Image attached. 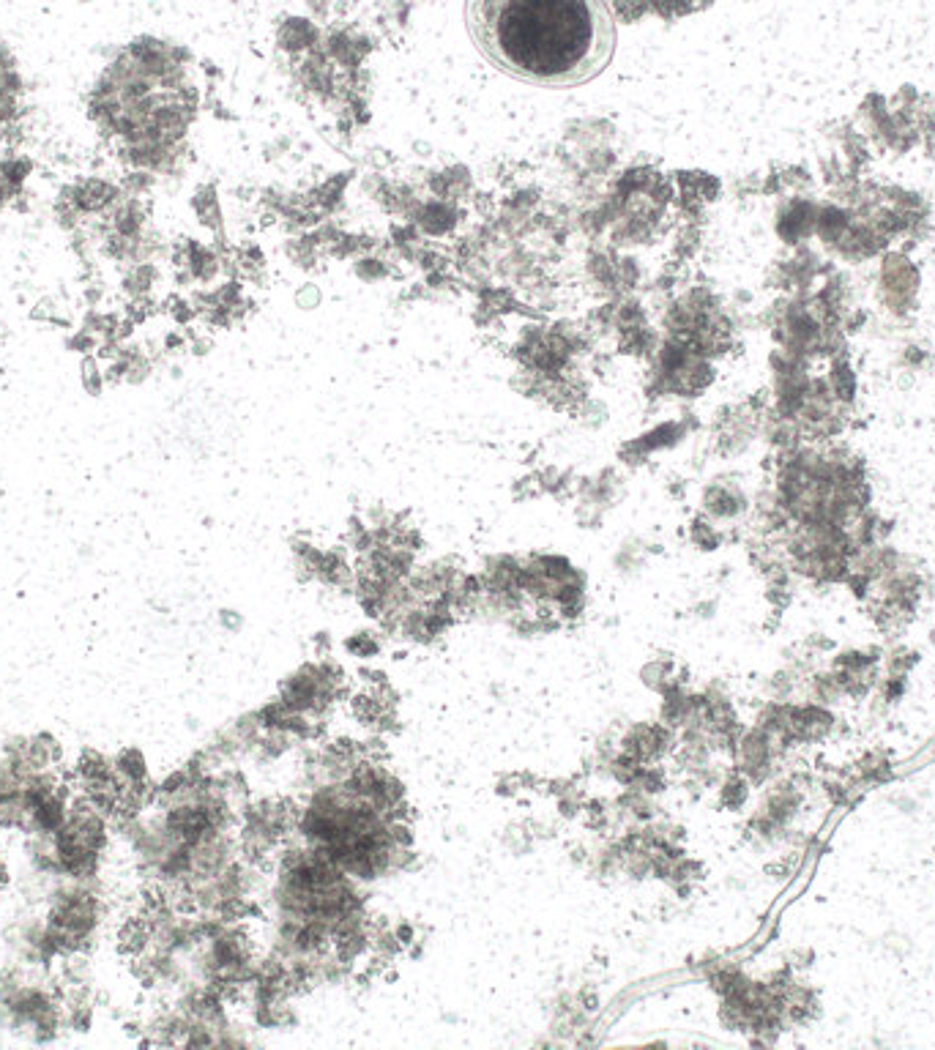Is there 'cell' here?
<instances>
[{"label":"cell","mask_w":935,"mask_h":1050,"mask_svg":"<svg viewBox=\"0 0 935 1050\" xmlns=\"http://www.w3.org/2000/svg\"><path fill=\"white\" fill-rule=\"evenodd\" d=\"M465 17L487 61L542 88L594 80L616 50L605 0H468Z\"/></svg>","instance_id":"cell-1"},{"label":"cell","mask_w":935,"mask_h":1050,"mask_svg":"<svg viewBox=\"0 0 935 1050\" xmlns=\"http://www.w3.org/2000/svg\"><path fill=\"white\" fill-rule=\"evenodd\" d=\"M113 818L74 793L63 824L44 837H25L31 870L44 884L55 881H102L113 845Z\"/></svg>","instance_id":"cell-2"},{"label":"cell","mask_w":935,"mask_h":1050,"mask_svg":"<svg viewBox=\"0 0 935 1050\" xmlns=\"http://www.w3.org/2000/svg\"><path fill=\"white\" fill-rule=\"evenodd\" d=\"M36 968H0V1026L22 1040L52 1042L72 1029L66 993L47 979L33 977Z\"/></svg>","instance_id":"cell-3"},{"label":"cell","mask_w":935,"mask_h":1050,"mask_svg":"<svg viewBox=\"0 0 935 1050\" xmlns=\"http://www.w3.org/2000/svg\"><path fill=\"white\" fill-rule=\"evenodd\" d=\"M42 900V925L58 949L61 963L69 958H83L96 947L107 925V900L102 895V881H55L47 884Z\"/></svg>","instance_id":"cell-4"},{"label":"cell","mask_w":935,"mask_h":1050,"mask_svg":"<svg viewBox=\"0 0 935 1050\" xmlns=\"http://www.w3.org/2000/svg\"><path fill=\"white\" fill-rule=\"evenodd\" d=\"M0 772L9 774H52L61 772V744L47 733L20 736L6 742L0 752Z\"/></svg>","instance_id":"cell-5"},{"label":"cell","mask_w":935,"mask_h":1050,"mask_svg":"<svg viewBox=\"0 0 935 1050\" xmlns=\"http://www.w3.org/2000/svg\"><path fill=\"white\" fill-rule=\"evenodd\" d=\"M58 197L69 200L85 219L104 217L124 197L121 184L107 175H77L74 181L58 189Z\"/></svg>","instance_id":"cell-6"},{"label":"cell","mask_w":935,"mask_h":1050,"mask_svg":"<svg viewBox=\"0 0 935 1050\" xmlns=\"http://www.w3.org/2000/svg\"><path fill=\"white\" fill-rule=\"evenodd\" d=\"M104 222L118 236L140 238L145 233V225H148V203L143 197L124 195L115 203L110 214H104Z\"/></svg>","instance_id":"cell-7"},{"label":"cell","mask_w":935,"mask_h":1050,"mask_svg":"<svg viewBox=\"0 0 935 1050\" xmlns=\"http://www.w3.org/2000/svg\"><path fill=\"white\" fill-rule=\"evenodd\" d=\"M33 159L25 154H9L0 159V184L9 189L14 200L25 192L28 178L33 175Z\"/></svg>","instance_id":"cell-8"},{"label":"cell","mask_w":935,"mask_h":1050,"mask_svg":"<svg viewBox=\"0 0 935 1050\" xmlns=\"http://www.w3.org/2000/svg\"><path fill=\"white\" fill-rule=\"evenodd\" d=\"M156 266L154 263H132V266L124 268L121 274V293L126 299H145L151 296V290L156 285Z\"/></svg>","instance_id":"cell-9"},{"label":"cell","mask_w":935,"mask_h":1050,"mask_svg":"<svg viewBox=\"0 0 935 1050\" xmlns=\"http://www.w3.org/2000/svg\"><path fill=\"white\" fill-rule=\"evenodd\" d=\"M80 378H83L85 394H91V397H99V394L104 392V386H107L102 361L96 359V356H83V361H80Z\"/></svg>","instance_id":"cell-10"},{"label":"cell","mask_w":935,"mask_h":1050,"mask_svg":"<svg viewBox=\"0 0 935 1050\" xmlns=\"http://www.w3.org/2000/svg\"><path fill=\"white\" fill-rule=\"evenodd\" d=\"M52 219H55V225L61 227L63 233H74V230H80V227L85 225L83 214H80L69 200H63V197H55V203H52Z\"/></svg>","instance_id":"cell-11"},{"label":"cell","mask_w":935,"mask_h":1050,"mask_svg":"<svg viewBox=\"0 0 935 1050\" xmlns=\"http://www.w3.org/2000/svg\"><path fill=\"white\" fill-rule=\"evenodd\" d=\"M118 184H121V192H124V195L143 197L154 189V175H151V170H126V173L118 178Z\"/></svg>","instance_id":"cell-12"},{"label":"cell","mask_w":935,"mask_h":1050,"mask_svg":"<svg viewBox=\"0 0 935 1050\" xmlns=\"http://www.w3.org/2000/svg\"><path fill=\"white\" fill-rule=\"evenodd\" d=\"M99 337L96 334H91L88 329H77L72 331L69 337H66V350H72V353H80V356H93L96 353V348H99Z\"/></svg>","instance_id":"cell-13"}]
</instances>
